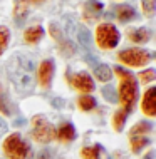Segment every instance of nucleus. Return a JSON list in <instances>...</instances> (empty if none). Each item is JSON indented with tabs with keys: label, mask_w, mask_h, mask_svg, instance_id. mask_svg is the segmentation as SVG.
Masks as SVG:
<instances>
[{
	"label": "nucleus",
	"mask_w": 156,
	"mask_h": 159,
	"mask_svg": "<svg viewBox=\"0 0 156 159\" xmlns=\"http://www.w3.org/2000/svg\"><path fill=\"white\" fill-rule=\"evenodd\" d=\"M141 109H143V112L151 116V117L156 116V87H149L148 91L144 92Z\"/></svg>",
	"instance_id": "8"
},
{
	"label": "nucleus",
	"mask_w": 156,
	"mask_h": 159,
	"mask_svg": "<svg viewBox=\"0 0 156 159\" xmlns=\"http://www.w3.org/2000/svg\"><path fill=\"white\" fill-rule=\"evenodd\" d=\"M42 37H44V29H42L40 25H34V27L27 29L24 34V39L29 44H35V42H39Z\"/></svg>",
	"instance_id": "13"
},
{
	"label": "nucleus",
	"mask_w": 156,
	"mask_h": 159,
	"mask_svg": "<svg viewBox=\"0 0 156 159\" xmlns=\"http://www.w3.org/2000/svg\"><path fill=\"white\" fill-rule=\"evenodd\" d=\"M27 12H29V8H27V3L25 2H17V5H15V10H14V17H15V24L17 25H20L25 20V17H27Z\"/></svg>",
	"instance_id": "16"
},
{
	"label": "nucleus",
	"mask_w": 156,
	"mask_h": 159,
	"mask_svg": "<svg viewBox=\"0 0 156 159\" xmlns=\"http://www.w3.org/2000/svg\"><path fill=\"white\" fill-rule=\"evenodd\" d=\"M102 3L97 0H87L84 5V19L87 20H96L99 15L102 14Z\"/></svg>",
	"instance_id": "10"
},
{
	"label": "nucleus",
	"mask_w": 156,
	"mask_h": 159,
	"mask_svg": "<svg viewBox=\"0 0 156 159\" xmlns=\"http://www.w3.org/2000/svg\"><path fill=\"white\" fill-rule=\"evenodd\" d=\"M99 151H101V146H94V148H84L82 149V159H99Z\"/></svg>",
	"instance_id": "23"
},
{
	"label": "nucleus",
	"mask_w": 156,
	"mask_h": 159,
	"mask_svg": "<svg viewBox=\"0 0 156 159\" xmlns=\"http://www.w3.org/2000/svg\"><path fill=\"white\" fill-rule=\"evenodd\" d=\"M35 159H52V152L49 151V149H42V151L37 154Z\"/></svg>",
	"instance_id": "29"
},
{
	"label": "nucleus",
	"mask_w": 156,
	"mask_h": 159,
	"mask_svg": "<svg viewBox=\"0 0 156 159\" xmlns=\"http://www.w3.org/2000/svg\"><path fill=\"white\" fill-rule=\"evenodd\" d=\"M153 157H154V152H149V154H148V156H146L144 159H153Z\"/></svg>",
	"instance_id": "34"
},
{
	"label": "nucleus",
	"mask_w": 156,
	"mask_h": 159,
	"mask_svg": "<svg viewBox=\"0 0 156 159\" xmlns=\"http://www.w3.org/2000/svg\"><path fill=\"white\" fill-rule=\"evenodd\" d=\"M77 40L82 47L86 49H91V44H92V39H91V32L86 27H79V32H77Z\"/></svg>",
	"instance_id": "17"
},
{
	"label": "nucleus",
	"mask_w": 156,
	"mask_h": 159,
	"mask_svg": "<svg viewBox=\"0 0 156 159\" xmlns=\"http://www.w3.org/2000/svg\"><path fill=\"white\" fill-rule=\"evenodd\" d=\"M32 136L35 137V141H39V143H49L54 137V127L49 122H45L44 117H35L34 119Z\"/></svg>",
	"instance_id": "6"
},
{
	"label": "nucleus",
	"mask_w": 156,
	"mask_h": 159,
	"mask_svg": "<svg viewBox=\"0 0 156 159\" xmlns=\"http://www.w3.org/2000/svg\"><path fill=\"white\" fill-rule=\"evenodd\" d=\"M154 77H156L154 69H146L144 72H141V74H139V79L143 80V82H153Z\"/></svg>",
	"instance_id": "26"
},
{
	"label": "nucleus",
	"mask_w": 156,
	"mask_h": 159,
	"mask_svg": "<svg viewBox=\"0 0 156 159\" xmlns=\"http://www.w3.org/2000/svg\"><path fill=\"white\" fill-rule=\"evenodd\" d=\"M5 132H7V124H5V121H3L2 117H0V136L5 134Z\"/></svg>",
	"instance_id": "30"
},
{
	"label": "nucleus",
	"mask_w": 156,
	"mask_h": 159,
	"mask_svg": "<svg viewBox=\"0 0 156 159\" xmlns=\"http://www.w3.org/2000/svg\"><path fill=\"white\" fill-rule=\"evenodd\" d=\"M24 124H25V119L22 117V119H17V121L14 122V126H15V127H19V126H24Z\"/></svg>",
	"instance_id": "32"
},
{
	"label": "nucleus",
	"mask_w": 156,
	"mask_h": 159,
	"mask_svg": "<svg viewBox=\"0 0 156 159\" xmlns=\"http://www.w3.org/2000/svg\"><path fill=\"white\" fill-rule=\"evenodd\" d=\"M141 7L146 15H153L156 8V0H141Z\"/></svg>",
	"instance_id": "25"
},
{
	"label": "nucleus",
	"mask_w": 156,
	"mask_h": 159,
	"mask_svg": "<svg viewBox=\"0 0 156 159\" xmlns=\"http://www.w3.org/2000/svg\"><path fill=\"white\" fill-rule=\"evenodd\" d=\"M101 94L104 96L107 102H116L118 101V92H116V89L112 87V85H104L101 89Z\"/></svg>",
	"instance_id": "22"
},
{
	"label": "nucleus",
	"mask_w": 156,
	"mask_h": 159,
	"mask_svg": "<svg viewBox=\"0 0 156 159\" xmlns=\"http://www.w3.org/2000/svg\"><path fill=\"white\" fill-rule=\"evenodd\" d=\"M52 75H54V61L52 59H45L40 64V67H39V80H40V84L44 87H47L50 84Z\"/></svg>",
	"instance_id": "9"
},
{
	"label": "nucleus",
	"mask_w": 156,
	"mask_h": 159,
	"mask_svg": "<svg viewBox=\"0 0 156 159\" xmlns=\"http://www.w3.org/2000/svg\"><path fill=\"white\" fill-rule=\"evenodd\" d=\"M96 40L101 49H114L119 44V30L112 24H101L96 29Z\"/></svg>",
	"instance_id": "3"
},
{
	"label": "nucleus",
	"mask_w": 156,
	"mask_h": 159,
	"mask_svg": "<svg viewBox=\"0 0 156 159\" xmlns=\"http://www.w3.org/2000/svg\"><path fill=\"white\" fill-rule=\"evenodd\" d=\"M57 136H59L60 141H72L76 137V129L71 122H64L62 126L59 127Z\"/></svg>",
	"instance_id": "14"
},
{
	"label": "nucleus",
	"mask_w": 156,
	"mask_h": 159,
	"mask_svg": "<svg viewBox=\"0 0 156 159\" xmlns=\"http://www.w3.org/2000/svg\"><path fill=\"white\" fill-rule=\"evenodd\" d=\"M112 121H114V129H116V131H123L124 122H126V114H124L123 111H119V112L114 114Z\"/></svg>",
	"instance_id": "24"
},
{
	"label": "nucleus",
	"mask_w": 156,
	"mask_h": 159,
	"mask_svg": "<svg viewBox=\"0 0 156 159\" xmlns=\"http://www.w3.org/2000/svg\"><path fill=\"white\" fill-rule=\"evenodd\" d=\"M148 144H149V139L146 136H131V148L134 152H139Z\"/></svg>",
	"instance_id": "18"
},
{
	"label": "nucleus",
	"mask_w": 156,
	"mask_h": 159,
	"mask_svg": "<svg viewBox=\"0 0 156 159\" xmlns=\"http://www.w3.org/2000/svg\"><path fill=\"white\" fill-rule=\"evenodd\" d=\"M8 75L20 94L32 92L35 84V62L27 54H17L8 64Z\"/></svg>",
	"instance_id": "1"
},
{
	"label": "nucleus",
	"mask_w": 156,
	"mask_h": 159,
	"mask_svg": "<svg viewBox=\"0 0 156 159\" xmlns=\"http://www.w3.org/2000/svg\"><path fill=\"white\" fill-rule=\"evenodd\" d=\"M0 111H2L3 114H7V116L12 112V109H10V107H8V104H7L5 96H2V94H0Z\"/></svg>",
	"instance_id": "28"
},
{
	"label": "nucleus",
	"mask_w": 156,
	"mask_h": 159,
	"mask_svg": "<svg viewBox=\"0 0 156 159\" xmlns=\"http://www.w3.org/2000/svg\"><path fill=\"white\" fill-rule=\"evenodd\" d=\"M116 74L119 75L121 82H119V101L123 104V112L124 114H129L133 111V106H134V101L138 97V82L134 79V75L131 74L126 69L116 66Z\"/></svg>",
	"instance_id": "2"
},
{
	"label": "nucleus",
	"mask_w": 156,
	"mask_h": 159,
	"mask_svg": "<svg viewBox=\"0 0 156 159\" xmlns=\"http://www.w3.org/2000/svg\"><path fill=\"white\" fill-rule=\"evenodd\" d=\"M114 14H116V17H118L123 24H126V22H129V20L136 19V10H134L131 5H118V7H116V10H114Z\"/></svg>",
	"instance_id": "11"
},
{
	"label": "nucleus",
	"mask_w": 156,
	"mask_h": 159,
	"mask_svg": "<svg viewBox=\"0 0 156 159\" xmlns=\"http://www.w3.org/2000/svg\"><path fill=\"white\" fill-rule=\"evenodd\" d=\"M3 151L8 159H25L29 152V146L25 141H22L20 134H10L3 141Z\"/></svg>",
	"instance_id": "4"
},
{
	"label": "nucleus",
	"mask_w": 156,
	"mask_h": 159,
	"mask_svg": "<svg viewBox=\"0 0 156 159\" xmlns=\"http://www.w3.org/2000/svg\"><path fill=\"white\" fill-rule=\"evenodd\" d=\"M52 104H54L55 107H62L64 106V101H62V99H54V101H52Z\"/></svg>",
	"instance_id": "31"
},
{
	"label": "nucleus",
	"mask_w": 156,
	"mask_h": 159,
	"mask_svg": "<svg viewBox=\"0 0 156 159\" xmlns=\"http://www.w3.org/2000/svg\"><path fill=\"white\" fill-rule=\"evenodd\" d=\"M79 106L82 111H92L96 107V99L92 96H81L79 97Z\"/></svg>",
	"instance_id": "20"
},
{
	"label": "nucleus",
	"mask_w": 156,
	"mask_h": 159,
	"mask_svg": "<svg viewBox=\"0 0 156 159\" xmlns=\"http://www.w3.org/2000/svg\"><path fill=\"white\" fill-rule=\"evenodd\" d=\"M94 74L99 80H102V82H109L111 77H112V70L109 66H106V64H97L96 67H94Z\"/></svg>",
	"instance_id": "15"
},
{
	"label": "nucleus",
	"mask_w": 156,
	"mask_h": 159,
	"mask_svg": "<svg viewBox=\"0 0 156 159\" xmlns=\"http://www.w3.org/2000/svg\"><path fill=\"white\" fill-rule=\"evenodd\" d=\"M49 30H50V34H52V37H54V39H57V40H62V32H60V29H59L57 24H50Z\"/></svg>",
	"instance_id": "27"
},
{
	"label": "nucleus",
	"mask_w": 156,
	"mask_h": 159,
	"mask_svg": "<svg viewBox=\"0 0 156 159\" xmlns=\"http://www.w3.org/2000/svg\"><path fill=\"white\" fill-rule=\"evenodd\" d=\"M86 61H87V62H91V64H94V62H96V59H94L92 55H91V57L87 55V57H86Z\"/></svg>",
	"instance_id": "33"
},
{
	"label": "nucleus",
	"mask_w": 156,
	"mask_h": 159,
	"mask_svg": "<svg viewBox=\"0 0 156 159\" xmlns=\"http://www.w3.org/2000/svg\"><path fill=\"white\" fill-rule=\"evenodd\" d=\"M72 85L81 92H92L94 91V82L91 79V75L87 72H81V74H76L74 77L71 79Z\"/></svg>",
	"instance_id": "7"
},
{
	"label": "nucleus",
	"mask_w": 156,
	"mask_h": 159,
	"mask_svg": "<svg viewBox=\"0 0 156 159\" xmlns=\"http://www.w3.org/2000/svg\"><path fill=\"white\" fill-rule=\"evenodd\" d=\"M32 3H40V2H44V0H30Z\"/></svg>",
	"instance_id": "35"
},
{
	"label": "nucleus",
	"mask_w": 156,
	"mask_h": 159,
	"mask_svg": "<svg viewBox=\"0 0 156 159\" xmlns=\"http://www.w3.org/2000/svg\"><path fill=\"white\" fill-rule=\"evenodd\" d=\"M129 39H131L133 42H136V44H144V42H148L151 39V30L146 27L133 29V30L129 32Z\"/></svg>",
	"instance_id": "12"
},
{
	"label": "nucleus",
	"mask_w": 156,
	"mask_h": 159,
	"mask_svg": "<svg viewBox=\"0 0 156 159\" xmlns=\"http://www.w3.org/2000/svg\"><path fill=\"white\" fill-rule=\"evenodd\" d=\"M148 131H151V124L148 121H141V122H138L136 126L131 129V136H143L144 132H148Z\"/></svg>",
	"instance_id": "21"
},
{
	"label": "nucleus",
	"mask_w": 156,
	"mask_h": 159,
	"mask_svg": "<svg viewBox=\"0 0 156 159\" xmlns=\"http://www.w3.org/2000/svg\"><path fill=\"white\" fill-rule=\"evenodd\" d=\"M8 40H10V32L5 25H0V55L3 54V50L7 49Z\"/></svg>",
	"instance_id": "19"
},
{
	"label": "nucleus",
	"mask_w": 156,
	"mask_h": 159,
	"mask_svg": "<svg viewBox=\"0 0 156 159\" xmlns=\"http://www.w3.org/2000/svg\"><path fill=\"white\" fill-rule=\"evenodd\" d=\"M154 55L153 52H148V50H143V49H124L119 52V59L128 66L133 67H141L146 66Z\"/></svg>",
	"instance_id": "5"
}]
</instances>
